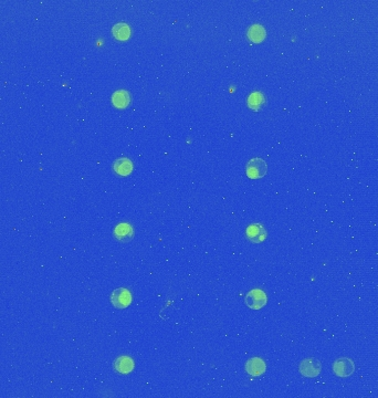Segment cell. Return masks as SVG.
<instances>
[{
  "label": "cell",
  "instance_id": "1",
  "mask_svg": "<svg viewBox=\"0 0 378 398\" xmlns=\"http://www.w3.org/2000/svg\"><path fill=\"white\" fill-rule=\"evenodd\" d=\"M266 171H267V166L265 161H263L262 159H259V157H255V159L249 161L246 167L247 176L251 179L262 178L266 174Z\"/></svg>",
  "mask_w": 378,
  "mask_h": 398
},
{
  "label": "cell",
  "instance_id": "2",
  "mask_svg": "<svg viewBox=\"0 0 378 398\" xmlns=\"http://www.w3.org/2000/svg\"><path fill=\"white\" fill-rule=\"evenodd\" d=\"M299 371L302 376L307 378H314L319 375L322 371V364L316 359L309 358L301 362Z\"/></svg>",
  "mask_w": 378,
  "mask_h": 398
},
{
  "label": "cell",
  "instance_id": "3",
  "mask_svg": "<svg viewBox=\"0 0 378 398\" xmlns=\"http://www.w3.org/2000/svg\"><path fill=\"white\" fill-rule=\"evenodd\" d=\"M111 303L116 309H126L132 303V294L126 288H119L112 292Z\"/></svg>",
  "mask_w": 378,
  "mask_h": 398
},
{
  "label": "cell",
  "instance_id": "4",
  "mask_svg": "<svg viewBox=\"0 0 378 398\" xmlns=\"http://www.w3.org/2000/svg\"><path fill=\"white\" fill-rule=\"evenodd\" d=\"M333 371L336 376L339 377H348L355 372V364L348 358L337 359L333 364Z\"/></svg>",
  "mask_w": 378,
  "mask_h": 398
},
{
  "label": "cell",
  "instance_id": "5",
  "mask_svg": "<svg viewBox=\"0 0 378 398\" xmlns=\"http://www.w3.org/2000/svg\"><path fill=\"white\" fill-rule=\"evenodd\" d=\"M266 294L263 290L261 289H254L248 292L246 295V304L248 308L252 310H260L262 309L266 304Z\"/></svg>",
  "mask_w": 378,
  "mask_h": 398
},
{
  "label": "cell",
  "instance_id": "6",
  "mask_svg": "<svg viewBox=\"0 0 378 398\" xmlns=\"http://www.w3.org/2000/svg\"><path fill=\"white\" fill-rule=\"evenodd\" d=\"M246 236L253 243L263 242L266 238V231L262 225L252 224L246 230Z\"/></svg>",
  "mask_w": 378,
  "mask_h": 398
},
{
  "label": "cell",
  "instance_id": "7",
  "mask_svg": "<svg viewBox=\"0 0 378 398\" xmlns=\"http://www.w3.org/2000/svg\"><path fill=\"white\" fill-rule=\"evenodd\" d=\"M114 238L121 242H129L134 237L133 227L127 222H122L115 227L113 231Z\"/></svg>",
  "mask_w": 378,
  "mask_h": 398
},
{
  "label": "cell",
  "instance_id": "8",
  "mask_svg": "<svg viewBox=\"0 0 378 398\" xmlns=\"http://www.w3.org/2000/svg\"><path fill=\"white\" fill-rule=\"evenodd\" d=\"M265 370H266L265 363L263 362V360H261L260 358L250 359L246 363V371L249 375H251V376L262 375V374H264Z\"/></svg>",
  "mask_w": 378,
  "mask_h": 398
},
{
  "label": "cell",
  "instance_id": "9",
  "mask_svg": "<svg viewBox=\"0 0 378 398\" xmlns=\"http://www.w3.org/2000/svg\"><path fill=\"white\" fill-rule=\"evenodd\" d=\"M113 169L120 176H127V175H130L133 171V163L131 160L126 159V157H122V159H119L114 162Z\"/></svg>",
  "mask_w": 378,
  "mask_h": 398
},
{
  "label": "cell",
  "instance_id": "10",
  "mask_svg": "<svg viewBox=\"0 0 378 398\" xmlns=\"http://www.w3.org/2000/svg\"><path fill=\"white\" fill-rule=\"evenodd\" d=\"M112 103L114 107L118 109L127 108L131 103L130 93L125 90H119L114 92L112 95Z\"/></svg>",
  "mask_w": 378,
  "mask_h": 398
},
{
  "label": "cell",
  "instance_id": "11",
  "mask_svg": "<svg viewBox=\"0 0 378 398\" xmlns=\"http://www.w3.org/2000/svg\"><path fill=\"white\" fill-rule=\"evenodd\" d=\"M114 370L121 374H130L134 370V362L129 356H121L114 362Z\"/></svg>",
  "mask_w": 378,
  "mask_h": 398
},
{
  "label": "cell",
  "instance_id": "12",
  "mask_svg": "<svg viewBox=\"0 0 378 398\" xmlns=\"http://www.w3.org/2000/svg\"><path fill=\"white\" fill-rule=\"evenodd\" d=\"M248 107L253 111H260L264 107L265 97L261 92H253L248 97Z\"/></svg>",
  "mask_w": 378,
  "mask_h": 398
},
{
  "label": "cell",
  "instance_id": "13",
  "mask_svg": "<svg viewBox=\"0 0 378 398\" xmlns=\"http://www.w3.org/2000/svg\"><path fill=\"white\" fill-rule=\"evenodd\" d=\"M113 36L121 41H125L130 38L131 36V28L127 23H116V25L112 29Z\"/></svg>",
  "mask_w": 378,
  "mask_h": 398
},
{
  "label": "cell",
  "instance_id": "14",
  "mask_svg": "<svg viewBox=\"0 0 378 398\" xmlns=\"http://www.w3.org/2000/svg\"><path fill=\"white\" fill-rule=\"evenodd\" d=\"M248 38L252 40L253 42H261L265 38V30L262 26L260 25H253L249 28L248 30Z\"/></svg>",
  "mask_w": 378,
  "mask_h": 398
}]
</instances>
